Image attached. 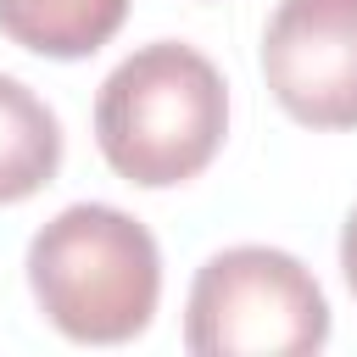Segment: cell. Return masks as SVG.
Listing matches in <instances>:
<instances>
[{
    "mask_svg": "<svg viewBox=\"0 0 357 357\" xmlns=\"http://www.w3.org/2000/svg\"><path fill=\"white\" fill-rule=\"evenodd\" d=\"M128 17V0H0V33L33 56L78 61Z\"/></svg>",
    "mask_w": 357,
    "mask_h": 357,
    "instance_id": "8992f818",
    "label": "cell"
},
{
    "mask_svg": "<svg viewBox=\"0 0 357 357\" xmlns=\"http://www.w3.org/2000/svg\"><path fill=\"white\" fill-rule=\"evenodd\" d=\"M262 78L307 128H357V0H279Z\"/></svg>",
    "mask_w": 357,
    "mask_h": 357,
    "instance_id": "277c9868",
    "label": "cell"
},
{
    "mask_svg": "<svg viewBox=\"0 0 357 357\" xmlns=\"http://www.w3.org/2000/svg\"><path fill=\"white\" fill-rule=\"evenodd\" d=\"M229 134V84L184 39L123 56L95 95V145L117 178L167 190L195 178Z\"/></svg>",
    "mask_w": 357,
    "mask_h": 357,
    "instance_id": "6da1fadb",
    "label": "cell"
},
{
    "mask_svg": "<svg viewBox=\"0 0 357 357\" xmlns=\"http://www.w3.org/2000/svg\"><path fill=\"white\" fill-rule=\"evenodd\" d=\"M61 167V123L56 112L11 73H0V206L28 201Z\"/></svg>",
    "mask_w": 357,
    "mask_h": 357,
    "instance_id": "5b68a950",
    "label": "cell"
},
{
    "mask_svg": "<svg viewBox=\"0 0 357 357\" xmlns=\"http://www.w3.org/2000/svg\"><path fill=\"white\" fill-rule=\"evenodd\" d=\"M329 340L318 279L273 245H229L201 262L184 307L195 357H307Z\"/></svg>",
    "mask_w": 357,
    "mask_h": 357,
    "instance_id": "3957f363",
    "label": "cell"
},
{
    "mask_svg": "<svg viewBox=\"0 0 357 357\" xmlns=\"http://www.w3.org/2000/svg\"><path fill=\"white\" fill-rule=\"evenodd\" d=\"M340 273H346V284H351V296H357V206H351V218H346V229H340Z\"/></svg>",
    "mask_w": 357,
    "mask_h": 357,
    "instance_id": "52a82bcc",
    "label": "cell"
},
{
    "mask_svg": "<svg viewBox=\"0 0 357 357\" xmlns=\"http://www.w3.org/2000/svg\"><path fill=\"white\" fill-rule=\"evenodd\" d=\"M28 284L67 340L123 346L156 318L162 251L139 218L106 201H78L28 240Z\"/></svg>",
    "mask_w": 357,
    "mask_h": 357,
    "instance_id": "7a4b0ae2",
    "label": "cell"
}]
</instances>
